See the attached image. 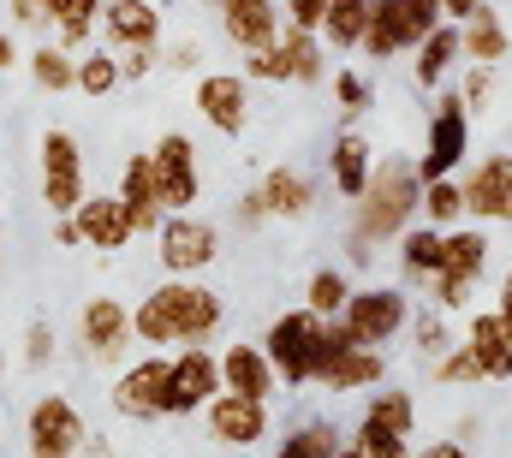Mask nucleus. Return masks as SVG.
Here are the masks:
<instances>
[{"label":"nucleus","mask_w":512,"mask_h":458,"mask_svg":"<svg viewBox=\"0 0 512 458\" xmlns=\"http://www.w3.org/2000/svg\"><path fill=\"white\" fill-rule=\"evenodd\" d=\"M256 197H262L268 221H304V215L316 209V179H310L304 167L280 161V167H268V173L256 179Z\"/></svg>","instance_id":"obj_21"},{"label":"nucleus","mask_w":512,"mask_h":458,"mask_svg":"<svg viewBox=\"0 0 512 458\" xmlns=\"http://www.w3.org/2000/svg\"><path fill=\"white\" fill-rule=\"evenodd\" d=\"M477 6H483V0H441V18H453V24H459V18H471Z\"/></svg>","instance_id":"obj_54"},{"label":"nucleus","mask_w":512,"mask_h":458,"mask_svg":"<svg viewBox=\"0 0 512 458\" xmlns=\"http://www.w3.org/2000/svg\"><path fill=\"white\" fill-rule=\"evenodd\" d=\"M495 316L507 322V334H512V268L501 274V292H495Z\"/></svg>","instance_id":"obj_51"},{"label":"nucleus","mask_w":512,"mask_h":458,"mask_svg":"<svg viewBox=\"0 0 512 458\" xmlns=\"http://www.w3.org/2000/svg\"><path fill=\"white\" fill-rule=\"evenodd\" d=\"M96 36H102L114 54H131V48L161 54V6H155V0H102Z\"/></svg>","instance_id":"obj_18"},{"label":"nucleus","mask_w":512,"mask_h":458,"mask_svg":"<svg viewBox=\"0 0 512 458\" xmlns=\"http://www.w3.org/2000/svg\"><path fill=\"white\" fill-rule=\"evenodd\" d=\"M78 458H120V453H114V441H108V435H90V441L78 447Z\"/></svg>","instance_id":"obj_53"},{"label":"nucleus","mask_w":512,"mask_h":458,"mask_svg":"<svg viewBox=\"0 0 512 458\" xmlns=\"http://www.w3.org/2000/svg\"><path fill=\"white\" fill-rule=\"evenodd\" d=\"M155 60H161V54H149V48H131V54H120V78H126V84L149 78V72H155Z\"/></svg>","instance_id":"obj_46"},{"label":"nucleus","mask_w":512,"mask_h":458,"mask_svg":"<svg viewBox=\"0 0 512 458\" xmlns=\"http://www.w3.org/2000/svg\"><path fill=\"white\" fill-rule=\"evenodd\" d=\"M209 12H215L221 36H227L239 54L268 48V42L286 30V18H280V0H209Z\"/></svg>","instance_id":"obj_19"},{"label":"nucleus","mask_w":512,"mask_h":458,"mask_svg":"<svg viewBox=\"0 0 512 458\" xmlns=\"http://www.w3.org/2000/svg\"><path fill=\"white\" fill-rule=\"evenodd\" d=\"M54 244H60V250H84V238H78V221H72V215H54Z\"/></svg>","instance_id":"obj_49"},{"label":"nucleus","mask_w":512,"mask_h":458,"mask_svg":"<svg viewBox=\"0 0 512 458\" xmlns=\"http://www.w3.org/2000/svg\"><path fill=\"white\" fill-rule=\"evenodd\" d=\"M108 405H114L120 417H131V423H155V417H167V351H143V357L120 363Z\"/></svg>","instance_id":"obj_15"},{"label":"nucleus","mask_w":512,"mask_h":458,"mask_svg":"<svg viewBox=\"0 0 512 458\" xmlns=\"http://www.w3.org/2000/svg\"><path fill=\"white\" fill-rule=\"evenodd\" d=\"M120 203L131 209V227L137 238H149V232L167 221V203H161V185H155V167H149V149L143 155H126V167H120Z\"/></svg>","instance_id":"obj_23"},{"label":"nucleus","mask_w":512,"mask_h":458,"mask_svg":"<svg viewBox=\"0 0 512 458\" xmlns=\"http://www.w3.org/2000/svg\"><path fill=\"white\" fill-rule=\"evenodd\" d=\"M352 286H358V280H352L346 268H316V274L304 280V310H316L322 322H334V316L346 310V298H352Z\"/></svg>","instance_id":"obj_34"},{"label":"nucleus","mask_w":512,"mask_h":458,"mask_svg":"<svg viewBox=\"0 0 512 458\" xmlns=\"http://www.w3.org/2000/svg\"><path fill=\"white\" fill-rule=\"evenodd\" d=\"M48 357H54V322L36 316V322L24 328V369H42Z\"/></svg>","instance_id":"obj_43"},{"label":"nucleus","mask_w":512,"mask_h":458,"mask_svg":"<svg viewBox=\"0 0 512 458\" xmlns=\"http://www.w3.org/2000/svg\"><path fill=\"white\" fill-rule=\"evenodd\" d=\"M221 387L227 393H245V399H274L280 393V375H274V363H268V351L262 340H239L221 351Z\"/></svg>","instance_id":"obj_25"},{"label":"nucleus","mask_w":512,"mask_h":458,"mask_svg":"<svg viewBox=\"0 0 512 458\" xmlns=\"http://www.w3.org/2000/svg\"><path fill=\"white\" fill-rule=\"evenodd\" d=\"M489 256H495L489 227H465V221H459V227H447V256H441L435 280L423 286V292H429V304H435V310H471V298H477V280H483Z\"/></svg>","instance_id":"obj_4"},{"label":"nucleus","mask_w":512,"mask_h":458,"mask_svg":"<svg viewBox=\"0 0 512 458\" xmlns=\"http://www.w3.org/2000/svg\"><path fill=\"white\" fill-rule=\"evenodd\" d=\"M393 256H399V286L417 292V286L435 280V268H441V256H447V232L429 227V221H411V227L393 238Z\"/></svg>","instance_id":"obj_22"},{"label":"nucleus","mask_w":512,"mask_h":458,"mask_svg":"<svg viewBox=\"0 0 512 458\" xmlns=\"http://www.w3.org/2000/svg\"><path fill=\"white\" fill-rule=\"evenodd\" d=\"M197 60H203V42H191V36H179V42L167 48V66H173V72H197Z\"/></svg>","instance_id":"obj_47"},{"label":"nucleus","mask_w":512,"mask_h":458,"mask_svg":"<svg viewBox=\"0 0 512 458\" xmlns=\"http://www.w3.org/2000/svg\"><path fill=\"white\" fill-rule=\"evenodd\" d=\"M215 393H221V351L179 345L167 357V417H197Z\"/></svg>","instance_id":"obj_14"},{"label":"nucleus","mask_w":512,"mask_h":458,"mask_svg":"<svg viewBox=\"0 0 512 458\" xmlns=\"http://www.w3.org/2000/svg\"><path fill=\"white\" fill-rule=\"evenodd\" d=\"M203 423H209V441L215 447H233V453H251L256 441H268V399H245V393H215L203 405Z\"/></svg>","instance_id":"obj_16"},{"label":"nucleus","mask_w":512,"mask_h":458,"mask_svg":"<svg viewBox=\"0 0 512 458\" xmlns=\"http://www.w3.org/2000/svg\"><path fill=\"white\" fill-rule=\"evenodd\" d=\"M405 334H411V345H417V357H423V363H435V357L453 345L447 310H435V304H429V310H411V328H405Z\"/></svg>","instance_id":"obj_37"},{"label":"nucleus","mask_w":512,"mask_h":458,"mask_svg":"<svg viewBox=\"0 0 512 458\" xmlns=\"http://www.w3.org/2000/svg\"><path fill=\"white\" fill-rule=\"evenodd\" d=\"M465 221L477 227H512V155H477L459 167Z\"/></svg>","instance_id":"obj_13"},{"label":"nucleus","mask_w":512,"mask_h":458,"mask_svg":"<svg viewBox=\"0 0 512 458\" xmlns=\"http://www.w3.org/2000/svg\"><path fill=\"white\" fill-rule=\"evenodd\" d=\"M126 78H120V54L108 48V42H90L84 54H78V96H90V102H108L114 90H120Z\"/></svg>","instance_id":"obj_32"},{"label":"nucleus","mask_w":512,"mask_h":458,"mask_svg":"<svg viewBox=\"0 0 512 458\" xmlns=\"http://www.w3.org/2000/svg\"><path fill=\"white\" fill-rule=\"evenodd\" d=\"M352 447L364 458H411V435H393L382 423H370V417H358V429H352Z\"/></svg>","instance_id":"obj_39"},{"label":"nucleus","mask_w":512,"mask_h":458,"mask_svg":"<svg viewBox=\"0 0 512 458\" xmlns=\"http://www.w3.org/2000/svg\"><path fill=\"white\" fill-rule=\"evenodd\" d=\"M322 12H328V0H280V18H286V30H322Z\"/></svg>","instance_id":"obj_44"},{"label":"nucleus","mask_w":512,"mask_h":458,"mask_svg":"<svg viewBox=\"0 0 512 458\" xmlns=\"http://www.w3.org/2000/svg\"><path fill=\"white\" fill-rule=\"evenodd\" d=\"M24 72H30V84H36V90L66 96V90L78 84V54H72V48H60V42H42V48H30V54H24Z\"/></svg>","instance_id":"obj_30"},{"label":"nucleus","mask_w":512,"mask_h":458,"mask_svg":"<svg viewBox=\"0 0 512 458\" xmlns=\"http://www.w3.org/2000/svg\"><path fill=\"white\" fill-rule=\"evenodd\" d=\"M90 441V423L72 393H36L24 411V458H78Z\"/></svg>","instance_id":"obj_7"},{"label":"nucleus","mask_w":512,"mask_h":458,"mask_svg":"<svg viewBox=\"0 0 512 458\" xmlns=\"http://www.w3.org/2000/svg\"><path fill=\"white\" fill-rule=\"evenodd\" d=\"M245 78H251V84H292V54H286L280 36H274L268 48L245 54Z\"/></svg>","instance_id":"obj_41"},{"label":"nucleus","mask_w":512,"mask_h":458,"mask_svg":"<svg viewBox=\"0 0 512 458\" xmlns=\"http://www.w3.org/2000/svg\"><path fill=\"white\" fill-rule=\"evenodd\" d=\"M96 24H102V0H54L48 30H54V42H60V48L84 54V48L96 42Z\"/></svg>","instance_id":"obj_31"},{"label":"nucleus","mask_w":512,"mask_h":458,"mask_svg":"<svg viewBox=\"0 0 512 458\" xmlns=\"http://www.w3.org/2000/svg\"><path fill=\"white\" fill-rule=\"evenodd\" d=\"M429 375L435 381H447V387H483V369H477V357L465 351V340H453L435 363H429Z\"/></svg>","instance_id":"obj_40"},{"label":"nucleus","mask_w":512,"mask_h":458,"mask_svg":"<svg viewBox=\"0 0 512 458\" xmlns=\"http://www.w3.org/2000/svg\"><path fill=\"white\" fill-rule=\"evenodd\" d=\"M155 262L167 274H203L221 262V227L197 209H173L161 227H155Z\"/></svg>","instance_id":"obj_10"},{"label":"nucleus","mask_w":512,"mask_h":458,"mask_svg":"<svg viewBox=\"0 0 512 458\" xmlns=\"http://www.w3.org/2000/svg\"><path fill=\"white\" fill-rule=\"evenodd\" d=\"M0 268H6V262H0Z\"/></svg>","instance_id":"obj_57"},{"label":"nucleus","mask_w":512,"mask_h":458,"mask_svg":"<svg viewBox=\"0 0 512 458\" xmlns=\"http://www.w3.org/2000/svg\"><path fill=\"white\" fill-rule=\"evenodd\" d=\"M417 203H423L417 155H387V161H376V173H370L364 197L352 203V238H346L352 268H370V262H376V250L393 244L399 232L417 221Z\"/></svg>","instance_id":"obj_2"},{"label":"nucleus","mask_w":512,"mask_h":458,"mask_svg":"<svg viewBox=\"0 0 512 458\" xmlns=\"http://www.w3.org/2000/svg\"><path fill=\"white\" fill-rule=\"evenodd\" d=\"M328 90H334V102H340V114H346V119L370 114V102H376V84H370L364 72H352V66L328 72Z\"/></svg>","instance_id":"obj_38"},{"label":"nucleus","mask_w":512,"mask_h":458,"mask_svg":"<svg viewBox=\"0 0 512 458\" xmlns=\"http://www.w3.org/2000/svg\"><path fill=\"white\" fill-rule=\"evenodd\" d=\"M465 60V48H459V24L453 18H441L417 48H411V78H417V90H441L447 84V72Z\"/></svg>","instance_id":"obj_27"},{"label":"nucleus","mask_w":512,"mask_h":458,"mask_svg":"<svg viewBox=\"0 0 512 458\" xmlns=\"http://www.w3.org/2000/svg\"><path fill=\"white\" fill-rule=\"evenodd\" d=\"M459 48H465V60H477V66H501L512 54V30L507 18L483 0L471 18H459Z\"/></svg>","instance_id":"obj_28"},{"label":"nucleus","mask_w":512,"mask_h":458,"mask_svg":"<svg viewBox=\"0 0 512 458\" xmlns=\"http://www.w3.org/2000/svg\"><path fill=\"white\" fill-rule=\"evenodd\" d=\"M0 381H6V345H0Z\"/></svg>","instance_id":"obj_56"},{"label":"nucleus","mask_w":512,"mask_h":458,"mask_svg":"<svg viewBox=\"0 0 512 458\" xmlns=\"http://www.w3.org/2000/svg\"><path fill=\"white\" fill-rule=\"evenodd\" d=\"M364 417H370V423H382V429H393V435H417V399H411L405 387H387V393H370Z\"/></svg>","instance_id":"obj_36"},{"label":"nucleus","mask_w":512,"mask_h":458,"mask_svg":"<svg viewBox=\"0 0 512 458\" xmlns=\"http://www.w3.org/2000/svg\"><path fill=\"white\" fill-rule=\"evenodd\" d=\"M316 345H322V316L316 310H280L274 322H268V334H262V351H268V363H274V375H280V387H310V375H316Z\"/></svg>","instance_id":"obj_8"},{"label":"nucleus","mask_w":512,"mask_h":458,"mask_svg":"<svg viewBox=\"0 0 512 458\" xmlns=\"http://www.w3.org/2000/svg\"><path fill=\"white\" fill-rule=\"evenodd\" d=\"M471 108L459 90H435V108L423 125V155H417V179H453L465 161H471Z\"/></svg>","instance_id":"obj_5"},{"label":"nucleus","mask_w":512,"mask_h":458,"mask_svg":"<svg viewBox=\"0 0 512 458\" xmlns=\"http://www.w3.org/2000/svg\"><path fill=\"white\" fill-rule=\"evenodd\" d=\"M72 221H78L84 250H102V256L126 250L131 238H137V227H131V209L120 203V191H84V203L72 209Z\"/></svg>","instance_id":"obj_20"},{"label":"nucleus","mask_w":512,"mask_h":458,"mask_svg":"<svg viewBox=\"0 0 512 458\" xmlns=\"http://www.w3.org/2000/svg\"><path fill=\"white\" fill-rule=\"evenodd\" d=\"M36 185H42L48 215H72L84 203L90 179H84V143H78V131H66V125L42 131V143H36Z\"/></svg>","instance_id":"obj_6"},{"label":"nucleus","mask_w":512,"mask_h":458,"mask_svg":"<svg viewBox=\"0 0 512 458\" xmlns=\"http://www.w3.org/2000/svg\"><path fill=\"white\" fill-rule=\"evenodd\" d=\"M370 173H376V149H370V137H364L358 125H346V131L328 143V179H334V191H340L346 203H358L364 185H370Z\"/></svg>","instance_id":"obj_24"},{"label":"nucleus","mask_w":512,"mask_h":458,"mask_svg":"<svg viewBox=\"0 0 512 458\" xmlns=\"http://www.w3.org/2000/svg\"><path fill=\"white\" fill-rule=\"evenodd\" d=\"M197 114L221 137H245L251 131V78L245 72H203L197 78Z\"/></svg>","instance_id":"obj_17"},{"label":"nucleus","mask_w":512,"mask_h":458,"mask_svg":"<svg viewBox=\"0 0 512 458\" xmlns=\"http://www.w3.org/2000/svg\"><path fill=\"white\" fill-rule=\"evenodd\" d=\"M364 24H370V0H328V12H322V48L328 54H358V42H364Z\"/></svg>","instance_id":"obj_29"},{"label":"nucleus","mask_w":512,"mask_h":458,"mask_svg":"<svg viewBox=\"0 0 512 458\" xmlns=\"http://www.w3.org/2000/svg\"><path fill=\"white\" fill-rule=\"evenodd\" d=\"M245 458H251V453H245Z\"/></svg>","instance_id":"obj_58"},{"label":"nucleus","mask_w":512,"mask_h":458,"mask_svg":"<svg viewBox=\"0 0 512 458\" xmlns=\"http://www.w3.org/2000/svg\"><path fill=\"white\" fill-rule=\"evenodd\" d=\"M6 6H12L18 30H48V18H54V0H6Z\"/></svg>","instance_id":"obj_45"},{"label":"nucleus","mask_w":512,"mask_h":458,"mask_svg":"<svg viewBox=\"0 0 512 458\" xmlns=\"http://www.w3.org/2000/svg\"><path fill=\"white\" fill-rule=\"evenodd\" d=\"M334 458H364V453H358V447H352V441H346V447H340V453H334Z\"/></svg>","instance_id":"obj_55"},{"label":"nucleus","mask_w":512,"mask_h":458,"mask_svg":"<svg viewBox=\"0 0 512 458\" xmlns=\"http://www.w3.org/2000/svg\"><path fill=\"white\" fill-rule=\"evenodd\" d=\"M495 84H501V66H477V60H465V84H459V96H465L471 114H483V108L495 102Z\"/></svg>","instance_id":"obj_42"},{"label":"nucleus","mask_w":512,"mask_h":458,"mask_svg":"<svg viewBox=\"0 0 512 458\" xmlns=\"http://www.w3.org/2000/svg\"><path fill=\"white\" fill-rule=\"evenodd\" d=\"M149 167H155V185H161L167 215L203 203V161H197V143H191L185 131H161V137L149 143Z\"/></svg>","instance_id":"obj_12"},{"label":"nucleus","mask_w":512,"mask_h":458,"mask_svg":"<svg viewBox=\"0 0 512 458\" xmlns=\"http://www.w3.org/2000/svg\"><path fill=\"white\" fill-rule=\"evenodd\" d=\"M411 458H477L465 441H429V447H417Z\"/></svg>","instance_id":"obj_48"},{"label":"nucleus","mask_w":512,"mask_h":458,"mask_svg":"<svg viewBox=\"0 0 512 458\" xmlns=\"http://www.w3.org/2000/svg\"><path fill=\"white\" fill-rule=\"evenodd\" d=\"M465 351L477 357L483 381H512V334L495 310H471V322H465Z\"/></svg>","instance_id":"obj_26"},{"label":"nucleus","mask_w":512,"mask_h":458,"mask_svg":"<svg viewBox=\"0 0 512 458\" xmlns=\"http://www.w3.org/2000/svg\"><path fill=\"white\" fill-rule=\"evenodd\" d=\"M12 66H24V54H18V42H12V30L0 24V72H12Z\"/></svg>","instance_id":"obj_52"},{"label":"nucleus","mask_w":512,"mask_h":458,"mask_svg":"<svg viewBox=\"0 0 512 458\" xmlns=\"http://www.w3.org/2000/svg\"><path fill=\"white\" fill-rule=\"evenodd\" d=\"M322 393H364V387H382L387 381V351L376 345H358V334L334 316L322 322V345H316V375H310Z\"/></svg>","instance_id":"obj_3"},{"label":"nucleus","mask_w":512,"mask_h":458,"mask_svg":"<svg viewBox=\"0 0 512 458\" xmlns=\"http://www.w3.org/2000/svg\"><path fill=\"white\" fill-rule=\"evenodd\" d=\"M340 447H346V441H340V423H328V417H310V423L286 429V441L274 447V458H334Z\"/></svg>","instance_id":"obj_33"},{"label":"nucleus","mask_w":512,"mask_h":458,"mask_svg":"<svg viewBox=\"0 0 512 458\" xmlns=\"http://www.w3.org/2000/svg\"><path fill=\"white\" fill-rule=\"evenodd\" d=\"M262 221H268L262 197H256V191H245V197H239V227H262Z\"/></svg>","instance_id":"obj_50"},{"label":"nucleus","mask_w":512,"mask_h":458,"mask_svg":"<svg viewBox=\"0 0 512 458\" xmlns=\"http://www.w3.org/2000/svg\"><path fill=\"white\" fill-rule=\"evenodd\" d=\"M417 221H429V227H441V232L465 221V191H459V173H453V179H429V185H423Z\"/></svg>","instance_id":"obj_35"},{"label":"nucleus","mask_w":512,"mask_h":458,"mask_svg":"<svg viewBox=\"0 0 512 458\" xmlns=\"http://www.w3.org/2000/svg\"><path fill=\"white\" fill-rule=\"evenodd\" d=\"M227 322V298L215 286H203L197 274H167L161 286H149L131 304V334L137 345L161 351V345H209Z\"/></svg>","instance_id":"obj_1"},{"label":"nucleus","mask_w":512,"mask_h":458,"mask_svg":"<svg viewBox=\"0 0 512 458\" xmlns=\"http://www.w3.org/2000/svg\"><path fill=\"white\" fill-rule=\"evenodd\" d=\"M411 292L393 280V286H352V298H346V310H340V322L358 334V345H376V351H387V345L399 340L405 328H411Z\"/></svg>","instance_id":"obj_9"},{"label":"nucleus","mask_w":512,"mask_h":458,"mask_svg":"<svg viewBox=\"0 0 512 458\" xmlns=\"http://www.w3.org/2000/svg\"><path fill=\"white\" fill-rule=\"evenodd\" d=\"M131 345H137V334H131V304L126 298H84V310H78V351L96 363V369H120L131 357Z\"/></svg>","instance_id":"obj_11"}]
</instances>
